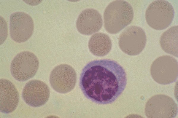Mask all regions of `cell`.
I'll list each match as a JSON object with an SVG mask.
<instances>
[{"label": "cell", "mask_w": 178, "mask_h": 118, "mask_svg": "<svg viewBox=\"0 0 178 118\" xmlns=\"http://www.w3.org/2000/svg\"><path fill=\"white\" fill-rule=\"evenodd\" d=\"M124 69L116 61L96 60L83 68L80 85L84 95L99 104L112 103L121 94L127 84Z\"/></svg>", "instance_id": "6da1fadb"}, {"label": "cell", "mask_w": 178, "mask_h": 118, "mask_svg": "<svg viewBox=\"0 0 178 118\" xmlns=\"http://www.w3.org/2000/svg\"><path fill=\"white\" fill-rule=\"evenodd\" d=\"M134 17L131 5L124 0L114 1L110 3L104 13V27L111 34H116L129 24Z\"/></svg>", "instance_id": "7a4b0ae2"}, {"label": "cell", "mask_w": 178, "mask_h": 118, "mask_svg": "<svg viewBox=\"0 0 178 118\" xmlns=\"http://www.w3.org/2000/svg\"><path fill=\"white\" fill-rule=\"evenodd\" d=\"M174 10L171 4L163 0L152 2L147 8L145 15L146 22L152 28L157 30L165 29L173 20Z\"/></svg>", "instance_id": "3957f363"}, {"label": "cell", "mask_w": 178, "mask_h": 118, "mask_svg": "<svg viewBox=\"0 0 178 118\" xmlns=\"http://www.w3.org/2000/svg\"><path fill=\"white\" fill-rule=\"evenodd\" d=\"M37 57L29 51L18 53L12 61L10 71L13 76L16 80L25 81L33 77L39 66Z\"/></svg>", "instance_id": "277c9868"}, {"label": "cell", "mask_w": 178, "mask_h": 118, "mask_svg": "<svg viewBox=\"0 0 178 118\" xmlns=\"http://www.w3.org/2000/svg\"><path fill=\"white\" fill-rule=\"evenodd\" d=\"M178 62L174 58L163 55L156 59L150 68V73L154 80L161 84L174 82L178 77Z\"/></svg>", "instance_id": "5b68a950"}, {"label": "cell", "mask_w": 178, "mask_h": 118, "mask_svg": "<svg viewBox=\"0 0 178 118\" xmlns=\"http://www.w3.org/2000/svg\"><path fill=\"white\" fill-rule=\"evenodd\" d=\"M145 113L149 118H172L178 112L177 105L170 97L164 95H157L147 102Z\"/></svg>", "instance_id": "8992f818"}, {"label": "cell", "mask_w": 178, "mask_h": 118, "mask_svg": "<svg viewBox=\"0 0 178 118\" xmlns=\"http://www.w3.org/2000/svg\"><path fill=\"white\" fill-rule=\"evenodd\" d=\"M146 42L145 33L141 28L132 25L126 28L120 35L118 44L125 53L130 55H139L144 48Z\"/></svg>", "instance_id": "52a82bcc"}, {"label": "cell", "mask_w": 178, "mask_h": 118, "mask_svg": "<svg viewBox=\"0 0 178 118\" xmlns=\"http://www.w3.org/2000/svg\"><path fill=\"white\" fill-rule=\"evenodd\" d=\"M77 76L74 68L69 65H58L52 70L50 76V82L53 88L60 93L69 92L74 88Z\"/></svg>", "instance_id": "ba28073f"}, {"label": "cell", "mask_w": 178, "mask_h": 118, "mask_svg": "<svg viewBox=\"0 0 178 118\" xmlns=\"http://www.w3.org/2000/svg\"><path fill=\"white\" fill-rule=\"evenodd\" d=\"M34 30L33 19L27 13L17 12L10 15V34L15 41L21 43L27 41L32 36Z\"/></svg>", "instance_id": "9c48e42d"}, {"label": "cell", "mask_w": 178, "mask_h": 118, "mask_svg": "<svg viewBox=\"0 0 178 118\" xmlns=\"http://www.w3.org/2000/svg\"><path fill=\"white\" fill-rule=\"evenodd\" d=\"M50 90L47 85L43 82L33 80L28 82L23 90L22 98L29 105L38 107L44 105L48 101Z\"/></svg>", "instance_id": "30bf717a"}, {"label": "cell", "mask_w": 178, "mask_h": 118, "mask_svg": "<svg viewBox=\"0 0 178 118\" xmlns=\"http://www.w3.org/2000/svg\"><path fill=\"white\" fill-rule=\"evenodd\" d=\"M102 25L101 15L96 10L88 9L79 15L76 22L78 31L81 34L89 35L99 31Z\"/></svg>", "instance_id": "8fae6325"}, {"label": "cell", "mask_w": 178, "mask_h": 118, "mask_svg": "<svg viewBox=\"0 0 178 118\" xmlns=\"http://www.w3.org/2000/svg\"><path fill=\"white\" fill-rule=\"evenodd\" d=\"M19 101L18 93L14 85L9 80H0V110L3 113H9L16 109Z\"/></svg>", "instance_id": "7c38bea8"}, {"label": "cell", "mask_w": 178, "mask_h": 118, "mask_svg": "<svg viewBox=\"0 0 178 118\" xmlns=\"http://www.w3.org/2000/svg\"><path fill=\"white\" fill-rule=\"evenodd\" d=\"M88 46L90 52L98 56H103L110 51L112 43L109 37L107 34L97 33L90 38Z\"/></svg>", "instance_id": "4fadbf2b"}, {"label": "cell", "mask_w": 178, "mask_h": 118, "mask_svg": "<svg viewBox=\"0 0 178 118\" xmlns=\"http://www.w3.org/2000/svg\"><path fill=\"white\" fill-rule=\"evenodd\" d=\"M160 43L164 52L178 57V25L171 27L164 32Z\"/></svg>", "instance_id": "5bb4252c"}]
</instances>
